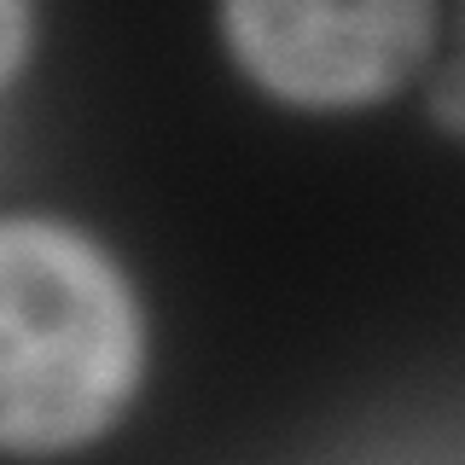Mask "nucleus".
Returning a JSON list of instances; mask_svg holds the SVG:
<instances>
[{
  "label": "nucleus",
  "mask_w": 465,
  "mask_h": 465,
  "mask_svg": "<svg viewBox=\"0 0 465 465\" xmlns=\"http://www.w3.org/2000/svg\"><path fill=\"white\" fill-rule=\"evenodd\" d=\"M140 372V302L105 244L58 215H0V454L105 436Z\"/></svg>",
  "instance_id": "nucleus-1"
},
{
  "label": "nucleus",
  "mask_w": 465,
  "mask_h": 465,
  "mask_svg": "<svg viewBox=\"0 0 465 465\" xmlns=\"http://www.w3.org/2000/svg\"><path fill=\"white\" fill-rule=\"evenodd\" d=\"M227 53L273 99L314 111L372 105L425 64L436 35L430 0H367V6H302V0H227Z\"/></svg>",
  "instance_id": "nucleus-2"
},
{
  "label": "nucleus",
  "mask_w": 465,
  "mask_h": 465,
  "mask_svg": "<svg viewBox=\"0 0 465 465\" xmlns=\"http://www.w3.org/2000/svg\"><path fill=\"white\" fill-rule=\"evenodd\" d=\"M430 116L448 128V134L465 140V53L454 58V64L436 70V82H430Z\"/></svg>",
  "instance_id": "nucleus-3"
},
{
  "label": "nucleus",
  "mask_w": 465,
  "mask_h": 465,
  "mask_svg": "<svg viewBox=\"0 0 465 465\" xmlns=\"http://www.w3.org/2000/svg\"><path fill=\"white\" fill-rule=\"evenodd\" d=\"M24 53H29V6H18V0H0V87L18 76Z\"/></svg>",
  "instance_id": "nucleus-4"
}]
</instances>
